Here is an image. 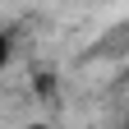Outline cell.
Wrapping results in <instances>:
<instances>
[{"mask_svg":"<svg viewBox=\"0 0 129 129\" xmlns=\"http://www.w3.org/2000/svg\"><path fill=\"white\" fill-rule=\"evenodd\" d=\"M9 64H14V37H9L5 28H0V74H5Z\"/></svg>","mask_w":129,"mask_h":129,"instance_id":"cell-1","label":"cell"},{"mask_svg":"<svg viewBox=\"0 0 129 129\" xmlns=\"http://www.w3.org/2000/svg\"><path fill=\"white\" fill-rule=\"evenodd\" d=\"M19 129H69V124H55V120H28V124H19Z\"/></svg>","mask_w":129,"mask_h":129,"instance_id":"cell-2","label":"cell"},{"mask_svg":"<svg viewBox=\"0 0 129 129\" xmlns=\"http://www.w3.org/2000/svg\"><path fill=\"white\" fill-rule=\"evenodd\" d=\"M124 129H129V124H124Z\"/></svg>","mask_w":129,"mask_h":129,"instance_id":"cell-3","label":"cell"}]
</instances>
